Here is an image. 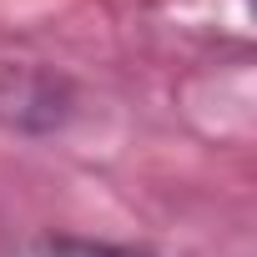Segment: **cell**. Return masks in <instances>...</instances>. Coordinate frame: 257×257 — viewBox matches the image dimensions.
I'll return each instance as SVG.
<instances>
[{
	"label": "cell",
	"mask_w": 257,
	"mask_h": 257,
	"mask_svg": "<svg viewBox=\"0 0 257 257\" xmlns=\"http://www.w3.org/2000/svg\"><path fill=\"white\" fill-rule=\"evenodd\" d=\"M76 91L66 76L46 66H11L0 61V126L21 137H51L71 121Z\"/></svg>",
	"instance_id": "obj_1"
},
{
	"label": "cell",
	"mask_w": 257,
	"mask_h": 257,
	"mask_svg": "<svg viewBox=\"0 0 257 257\" xmlns=\"http://www.w3.org/2000/svg\"><path fill=\"white\" fill-rule=\"evenodd\" d=\"M36 257H152V252L126 242H96V237H41Z\"/></svg>",
	"instance_id": "obj_2"
}]
</instances>
